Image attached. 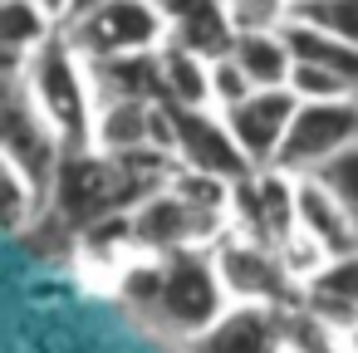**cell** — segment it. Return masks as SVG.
I'll return each mask as SVG.
<instances>
[{"label":"cell","instance_id":"6da1fadb","mask_svg":"<svg viewBox=\"0 0 358 353\" xmlns=\"http://www.w3.org/2000/svg\"><path fill=\"white\" fill-rule=\"evenodd\" d=\"M118 299L157 333L177 338L182 348L201 338L211 324L226 319L231 299L221 289L211 250H182V255H133L118 280Z\"/></svg>","mask_w":358,"mask_h":353},{"label":"cell","instance_id":"7a4b0ae2","mask_svg":"<svg viewBox=\"0 0 358 353\" xmlns=\"http://www.w3.org/2000/svg\"><path fill=\"white\" fill-rule=\"evenodd\" d=\"M15 79L35 99V108L50 118V128L64 138V147L89 152L94 118H99V84H94V64L69 45V35L50 40Z\"/></svg>","mask_w":358,"mask_h":353},{"label":"cell","instance_id":"3957f363","mask_svg":"<svg viewBox=\"0 0 358 353\" xmlns=\"http://www.w3.org/2000/svg\"><path fill=\"white\" fill-rule=\"evenodd\" d=\"M55 211L84 236L89 226H103L113 216H133L138 211V196L123 177V167L103 152H69L59 177H55V192H50Z\"/></svg>","mask_w":358,"mask_h":353},{"label":"cell","instance_id":"277c9868","mask_svg":"<svg viewBox=\"0 0 358 353\" xmlns=\"http://www.w3.org/2000/svg\"><path fill=\"white\" fill-rule=\"evenodd\" d=\"M211 260H216L221 289H226V299L236 309H275V314H285V309L304 304V289L285 275L275 245H260L250 236L226 231L221 245L211 250Z\"/></svg>","mask_w":358,"mask_h":353},{"label":"cell","instance_id":"5b68a950","mask_svg":"<svg viewBox=\"0 0 358 353\" xmlns=\"http://www.w3.org/2000/svg\"><path fill=\"white\" fill-rule=\"evenodd\" d=\"M64 35L89 64H108V59H133V55H162L172 40V25L157 0H113L108 10H99L94 20Z\"/></svg>","mask_w":358,"mask_h":353},{"label":"cell","instance_id":"8992f818","mask_svg":"<svg viewBox=\"0 0 358 353\" xmlns=\"http://www.w3.org/2000/svg\"><path fill=\"white\" fill-rule=\"evenodd\" d=\"M353 147H358V99L299 103L294 128H289L285 152H280L275 167L289 172V177H319L329 162H338Z\"/></svg>","mask_w":358,"mask_h":353},{"label":"cell","instance_id":"52a82bcc","mask_svg":"<svg viewBox=\"0 0 358 353\" xmlns=\"http://www.w3.org/2000/svg\"><path fill=\"white\" fill-rule=\"evenodd\" d=\"M231 231L260 245H280L299 231V177L280 167H260L250 182L231 192Z\"/></svg>","mask_w":358,"mask_h":353},{"label":"cell","instance_id":"ba28073f","mask_svg":"<svg viewBox=\"0 0 358 353\" xmlns=\"http://www.w3.org/2000/svg\"><path fill=\"white\" fill-rule=\"evenodd\" d=\"M177 113V162L187 172H201V177H216V182H250L260 167L245 157V147L236 143V133L226 128V113L216 108H201V113H187V108H172Z\"/></svg>","mask_w":358,"mask_h":353},{"label":"cell","instance_id":"9c48e42d","mask_svg":"<svg viewBox=\"0 0 358 353\" xmlns=\"http://www.w3.org/2000/svg\"><path fill=\"white\" fill-rule=\"evenodd\" d=\"M294 113H299V99L289 89H255L245 103H236L226 113V128L236 133V143L245 147V157L255 167H275L285 152V138L294 128Z\"/></svg>","mask_w":358,"mask_h":353},{"label":"cell","instance_id":"30bf717a","mask_svg":"<svg viewBox=\"0 0 358 353\" xmlns=\"http://www.w3.org/2000/svg\"><path fill=\"white\" fill-rule=\"evenodd\" d=\"M187 353H285V329L275 309H226L221 324H211L201 338L187 343Z\"/></svg>","mask_w":358,"mask_h":353},{"label":"cell","instance_id":"8fae6325","mask_svg":"<svg viewBox=\"0 0 358 353\" xmlns=\"http://www.w3.org/2000/svg\"><path fill=\"white\" fill-rule=\"evenodd\" d=\"M157 147V103H138V99H103L99 118H94V138L89 152L103 157H128Z\"/></svg>","mask_w":358,"mask_h":353},{"label":"cell","instance_id":"7c38bea8","mask_svg":"<svg viewBox=\"0 0 358 353\" xmlns=\"http://www.w3.org/2000/svg\"><path fill=\"white\" fill-rule=\"evenodd\" d=\"M299 231H309L334 260L358 255V221L319 177H299Z\"/></svg>","mask_w":358,"mask_h":353},{"label":"cell","instance_id":"4fadbf2b","mask_svg":"<svg viewBox=\"0 0 358 353\" xmlns=\"http://www.w3.org/2000/svg\"><path fill=\"white\" fill-rule=\"evenodd\" d=\"M59 35H64V25L55 15H45L35 0H0V55H6V79H15Z\"/></svg>","mask_w":358,"mask_h":353},{"label":"cell","instance_id":"5bb4252c","mask_svg":"<svg viewBox=\"0 0 358 353\" xmlns=\"http://www.w3.org/2000/svg\"><path fill=\"white\" fill-rule=\"evenodd\" d=\"M231 59L245 69V79L255 89H285L289 74H294V50H289V40H285L280 25L275 30H241Z\"/></svg>","mask_w":358,"mask_h":353},{"label":"cell","instance_id":"9a60e30c","mask_svg":"<svg viewBox=\"0 0 358 353\" xmlns=\"http://www.w3.org/2000/svg\"><path fill=\"white\" fill-rule=\"evenodd\" d=\"M304 304L338 333H358V255L334 260L304 294Z\"/></svg>","mask_w":358,"mask_h":353},{"label":"cell","instance_id":"2e32d148","mask_svg":"<svg viewBox=\"0 0 358 353\" xmlns=\"http://www.w3.org/2000/svg\"><path fill=\"white\" fill-rule=\"evenodd\" d=\"M162 103L187 108V113L216 108V94H211V59L167 45V50H162Z\"/></svg>","mask_w":358,"mask_h":353},{"label":"cell","instance_id":"e0dca14e","mask_svg":"<svg viewBox=\"0 0 358 353\" xmlns=\"http://www.w3.org/2000/svg\"><path fill=\"white\" fill-rule=\"evenodd\" d=\"M280 30H285V40H289L299 64H324L329 74H338L358 94V50L353 45H343V40H334V35H324V30L304 25V20H285Z\"/></svg>","mask_w":358,"mask_h":353},{"label":"cell","instance_id":"ac0fdd59","mask_svg":"<svg viewBox=\"0 0 358 353\" xmlns=\"http://www.w3.org/2000/svg\"><path fill=\"white\" fill-rule=\"evenodd\" d=\"M0 206H6V231L10 236H30L55 201H50V187H40L25 167L0 157Z\"/></svg>","mask_w":358,"mask_h":353},{"label":"cell","instance_id":"d6986e66","mask_svg":"<svg viewBox=\"0 0 358 353\" xmlns=\"http://www.w3.org/2000/svg\"><path fill=\"white\" fill-rule=\"evenodd\" d=\"M275 255H280L285 275H289V280H294L304 294H309V284H314V280H319V275L334 265V255H329V250H324V245H319L309 231H294L289 240H280V245H275Z\"/></svg>","mask_w":358,"mask_h":353},{"label":"cell","instance_id":"ffe728a7","mask_svg":"<svg viewBox=\"0 0 358 353\" xmlns=\"http://www.w3.org/2000/svg\"><path fill=\"white\" fill-rule=\"evenodd\" d=\"M285 20H304V25H314V30H324V35L358 50V0H319V6L289 10Z\"/></svg>","mask_w":358,"mask_h":353},{"label":"cell","instance_id":"44dd1931","mask_svg":"<svg viewBox=\"0 0 358 353\" xmlns=\"http://www.w3.org/2000/svg\"><path fill=\"white\" fill-rule=\"evenodd\" d=\"M299 103H338V99H358L338 74H329L324 64H299L294 59V74H289V84H285Z\"/></svg>","mask_w":358,"mask_h":353},{"label":"cell","instance_id":"7402d4cb","mask_svg":"<svg viewBox=\"0 0 358 353\" xmlns=\"http://www.w3.org/2000/svg\"><path fill=\"white\" fill-rule=\"evenodd\" d=\"M211 94H216V113H231L236 103H245L255 94V84L245 79V69L226 55V59H211Z\"/></svg>","mask_w":358,"mask_h":353},{"label":"cell","instance_id":"603a6c76","mask_svg":"<svg viewBox=\"0 0 358 353\" xmlns=\"http://www.w3.org/2000/svg\"><path fill=\"white\" fill-rule=\"evenodd\" d=\"M236 30H275L289 15V0H226Z\"/></svg>","mask_w":358,"mask_h":353},{"label":"cell","instance_id":"cb8c5ba5","mask_svg":"<svg viewBox=\"0 0 358 353\" xmlns=\"http://www.w3.org/2000/svg\"><path fill=\"white\" fill-rule=\"evenodd\" d=\"M319 182H324V187L348 206V216L358 221V147H353V152H343L338 162H329V167L319 172Z\"/></svg>","mask_w":358,"mask_h":353},{"label":"cell","instance_id":"d4e9b609","mask_svg":"<svg viewBox=\"0 0 358 353\" xmlns=\"http://www.w3.org/2000/svg\"><path fill=\"white\" fill-rule=\"evenodd\" d=\"M113 0H69V15H64V30H74V25H84V20H94L99 10H108Z\"/></svg>","mask_w":358,"mask_h":353},{"label":"cell","instance_id":"484cf974","mask_svg":"<svg viewBox=\"0 0 358 353\" xmlns=\"http://www.w3.org/2000/svg\"><path fill=\"white\" fill-rule=\"evenodd\" d=\"M35 6H40L45 15H55L59 25H64V15H69V0H35Z\"/></svg>","mask_w":358,"mask_h":353},{"label":"cell","instance_id":"4316f807","mask_svg":"<svg viewBox=\"0 0 358 353\" xmlns=\"http://www.w3.org/2000/svg\"><path fill=\"white\" fill-rule=\"evenodd\" d=\"M299 6H319V0H289V10H299Z\"/></svg>","mask_w":358,"mask_h":353}]
</instances>
